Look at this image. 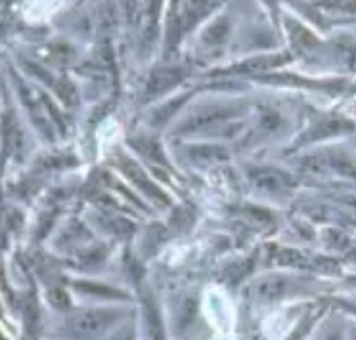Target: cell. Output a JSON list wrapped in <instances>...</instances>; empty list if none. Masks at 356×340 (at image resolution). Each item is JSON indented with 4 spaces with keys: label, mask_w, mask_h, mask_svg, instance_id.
<instances>
[{
    "label": "cell",
    "mask_w": 356,
    "mask_h": 340,
    "mask_svg": "<svg viewBox=\"0 0 356 340\" xmlns=\"http://www.w3.org/2000/svg\"><path fill=\"white\" fill-rule=\"evenodd\" d=\"M119 319L115 309H81L67 321V331L75 339H96Z\"/></svg>",
    "instance_id": "6da1fadb"
},
{
    "label": "cell",
    "mask_w": 356,
    "mask_h": 340,
    "mask_svg": "<svg viewBox=\"0 0 356 340\" xmlns=\"http://www.w3.org/2000/svg\"><path fill=\"white\" fill-rule=\"evenodd\" d=\"M240 109L241 105H238V103H232V105L218 103V105H207V108L197 109L178 126V132H197L213 128V126L225 123L226 119H232L234 115H238Z\"/></svg>",
    "instance_id": "7a4b0ae2"
},
{
    "label": "cell",
    "mask_w": 356,
    "mask_h": 340,
    "mask_svg": "<svg viewBox=\"0 0 356 340\" xmlns=\"http://www.w3.org/2000/svg\"><path fill=\"white\" fill-rule=\"evenodd\" d=\"M119 167L123 170L124 176L131 180L132 184L138 187L140 192H144L149 199H154V201L159 203V205H169V197L163 194L161 189L155 186L152 180L147 178L146 172L140 169L136 162H132L129 157H121V159H119Z\"/></svg>",
    "instance_id": "3957f363"
},
{
    "label": "cell",
    "mask_w": 356,
    "mask_h": 340,
    "mask_svg": "<svg viewBox=\"0 0 356 340\" xmlns=\"http://www.w3.org/2000/svg\"><path fill=\"white\" fill-rule=\"evenodd\" d=\"M297 289L293 279L284 278V275H272V278L261 279L255 285V294L264 302L280 300L287 294H291Z\"/></svg>",
    "instance_id": "277c9868"
},
{
    "label": "cell",
    "mask_w": 356,
    "mask_h": 340,
    "mask_svg": "<svg viewBox=\"0 0 356 340\" xmlns=\"http://www.w3.org/2000/svg\"><path fill=\"white\" fill-rule=\"evenodd\" d=\"M251 180L257 187L266 189V192H280V189H286L295 184L293 178L278 169H255L251 170Z\"/></svg>",
    "instance_id": "5b68a950"
},
{
    "label": "cell",
    "mask_w": 356,
    "mask_h": 340,
    "mask_svg": "<svg viewBox=\"0 0 356 340\" xmlns=\"http://www.w3.org/2000/svg\"><path fill=\"white\" fill-rule=\"evenodd\" d=\"M184 75H186V71L178 69V67H163V69L154 71L147 80L146 94L152 98V96L167 92L172 86H177L184 78Z\"/></svg>",
    "instance_id": "8992f818"
},
{
    "label": "cell",
    "mask_w": 356,
    "mask_h": 340,
    "mask_svg": "<svg viewBox=\"0 0 356 340\" xmlns=\"http://www.w3.org/2000/svg\"><path fill=\"white\" fill-rule=\"evenodd\" d=\"M287 62V56H263V58H253L248 62L238 63L228 69L217 71L215 75H241V73H259V71L270 69V67H278L282 63Z\"/></svg>",
    "instance_id": "52a82bcc"
},
{
    "label": "cell",
    "mask_w": 356,
    "mask_h": 340,
    "mask_svg": "<svg viewBox=\"0 0 356 340\" xmlns=\"http://www.w3.org/2000/svg\"><path fill=\"white\" fill-rule=\"evenodd\" d=\"M2 139H4V155L16 153L19 147V128H17L16 121L12 119L10 113L4 115V123H2Z\"/></svg>",
    "instance_id": "ba28073f"
},
{
    "label": "cell",
    "mask_w": 356,
    "mask_h": 340,
    "mask_svg": "<svg viewBox=\"0 0 356 340\" xmlns=\"http://www.w3.org/2000/svg\"><path fill=\"white\" fill-rule=\"evenodd\" d=\"M350 124L341 121V119H332V121H324L322 124H318L314 128H310L309 136H305V139H320L325 136H333V134H339L343 130H348Z\"/></svg>",
    "instance_id": "9c48e42d"
},
{
    "label": "cell",
    "mask_w": 356,
    "mask_h": 340,
    "mask_svg": "<svg viewBox=\"0 0 356 340\" xmlns=\"http://www.w3.org/2000/svg\"><path fill=\"white\" fill-rule=\"evenodd\" d=\"M132 147L138 149L140 153L144 155L146 159H152V161L165 162V155H163L161 146L157 144V139L147 138V136H140V138L132 139Z\"/></svg>",
    "instance_id": "30bf717a"
},
{
    "label": "cell",
    "mask_w": 356,
    "mask_h": 340,
    "mask_svg": "<svg viewBox=\"0 0 356 340\" xmlns=\"http://www.w3.org/2000/svg\"><path fill=\"white\" fill-rule=\"evenodd\" d=\"M272 260L282 266H301L305 262V258L297 250H289V248H274Z\"/></svg>",
    "instance_id": "8fae6325"
},
{
    "label": "cell",
    "mask_w": 356,
    "mask_h": 340,
    "mask_svg": "<svg viewBox=\"0 0 356 340\" xmlns=\"http://www.w3.org/2000/svg\"><path fill=\"white\" fill-rule=\"evenodd\" d=\"M192 159H197V161H225V159H228V153L220 147H195V149H192Z\"/></svg>",
    "instance_id": "7c38bea8"
},
{
    "label": "cell",
    "mask_w": 356,
    "mask_h": 340,
    "mask_svg": "<svg viewBox=\"0 0 356 340\" xmlns=\"http://www.w3.org/2000/svg\"><path fill=\"white\" fill-rule=\"evenodd\" d=\"M228 31H230V27L226 24V19H220L218 24L211 25L207 33H205V37L203 40L207 42V44H220V42H225V39L228 37Z\"/></svg>",
    "instance_id": "4fadbf2b"
},
{
    "label": "cell",
    "mask_w": 356,
    "mask_h": 340,
    "mask_svg": "<svg viewBox=\"0 0 356 340\" xmlns=\"http://www.w3.org/2000/svg\"><path fill=\"white\" fill-rule=\"evenodd\" d=\"M75 287H77L79 291L94 294V296H108V298H119V296H121V293L115 291V289H109V287H104V285H96V283H77Z\"/></svg>",
    "instance_id": "5bb4252c"
},
{
    "label": "cell",
    "mask_w": 356,
    "mask_h": 340,
    "mask_svg": "<svg viewBox=\"0 0 356 340\" xmlns=\"http://www.w3.org/2000/svg\"><path fill=\"white\" fill-rule=\"evenodd\" d=\"M48 300H50V304H52L56 309H62V312H65V309L71 308L70 296H67V293L63 291L62 287H54V289H50V293H48Z\"/></svg>",
    "instance_id": "9a60e30c"
},
{
    "label": "cell",
    "mask_w": 356,
    "mask_h": 340,
    "mask_svg": "<svg viewBox=\"0 0 356 340\" xmlns=\"http://www.w3.org/2000/svg\"><path fill=\"white\" fill-rule=\"evenodd\" d=\"M186 100H188V96H178L177 100H172L169 105H165V108L159 109V111L155 113L154 123H163V121H167L169 117H172L175 113H177L178 109H180V105H182Z\"/></svg>",
    "instance_id": "2e32d148"
},
{
    "label": "cell",
    "mask_w": 356,
    "mask_h": 340,
    "mask_svg": "<svg viewBox=\"0 0 356 340\" xmlns=\"http://www.w3.org/2000/svg\"><path fill=\"white\" fill-rule=\"evenodd\" d=\"M109 228L113 230V233L117 235H129L132 232V224L129 220H123V218H115L109 222Z\"/></svg>",
    "instance_id": "e0dca14e"
},
{
    "label": "cell",
    "mask_w": 356,
    "mask_h": 340,
    "mask_svg": "<svg viewBox=\"0 0 356 340\" xmlns=\"http://www.w3.org/2000/svg\"><path fill=\"white\" fill-rule=\"evenodd\" d=\"M58 92H60V96H62L65 103H73L75 101V88H73V85H71L67 78H63L62 85L58 86Z\"/></svg>",
    "instance_id": "ac0fdd59"
},
{
    "label": "cell",
    "mask_w": 356,
    "mask_h": 340,
    "mask_svg": "<svg viewBox=\"0 0 356 340\" xmlns=\"http://www.w3.org/2000/svg\"><path fill=\"white\" fill-rule=\"evenodd\" d=\"M339 201L356 210V195H343V197H339Z\"/></svg>",
    "instance_id": "d6986e66"
},
{
    "label": "cell",
    "mask_w": 356,
    "mask_h": 340,
    "mask_svg": "<svg viewBox=\"0 0 356 340\" xmlns=\"http://www.w3.org/2000/svg\"><path fill=\"white\" fill-rule=\"evenodd\" d=\"M325 340H341V334L339 332H332V334H330Z\"/></svg>",
    "instance_id": "ffe728a7"
},
{
    "label": "cell",
    "mask_w": 356,
    "mask_h": 340,
    "mask_svg": "<svg viewBox=\"0 0 356 340\" xmlns=\"http://www.w3.org/2000/svg\"><path fill=\"white\" fill-rule=\"evenodd\" d=\"M123 340H134V339H132V332H129L127 337H123Z\"/></svg>",
    "instance_id": "44dd1931"
},
{
    "label": "cell",
    "mask_w": 356,
    "mask_h": 340,
    "mask_svg": "<svg viewBox=\"0 0 356 340\" xmlns=\"http://www.w3.org/2000/svg\"><path fill=\"white\" fill-rule=\"evenodd\" d=\"M0 340H6V339H4V337H2V334H0Z\"/></svg>",
    "instance_id": "7402d4cb"
},
{
    "label": "cell",
    "mask_w": 356,
    "mask_h": 340,
    "mask_svg": "<svg viewBox=\"0 0 356 340\" xmlns=\"http://www.w3.org/2000/svg\"><path fill=\"white\" fill-rule=\"evenodd\" d=\"M0 316H2V308H0Z\"/></svg>",
    "instance_id": "603a6c76"
},
{
    "label": "cell",
    "mask_w": 356,
    "mask_h": 340,
    "mask_svg": "<svg viewBox=\"0 0 356 340\" xmlns=\"http://www.w3.org/2000/svg\"><path fill=\"white\" fill-rule=\"evenodd\" d=\"M355 340H356V332H355Z\"/></svg>",
    "instance_id": "cb8c5ba5"
}]
</instances>
